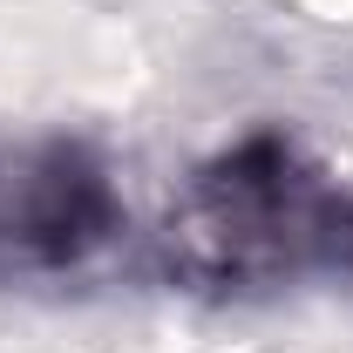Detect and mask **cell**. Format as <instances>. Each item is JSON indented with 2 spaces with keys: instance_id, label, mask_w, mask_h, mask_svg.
<instances>
[{
  "instance_id": "1",
  "label": "cell",
  "mask_w": 353,
  "mask_h": 353,
  "mask_svg": "<svg viewBox=\"0 0 353 353\" xmlns=\"http://www.w3.org/2000/svg\"><path fill=\"white\" fill-rule=\"evenodd\" d=\"M163 265L197 292H265L353 265V190L285 130H252L183 183Z\"/></svg>"
},
{
  "instance_id": "2",
  "label": "cell",
  "mask_w": 353,
  "mask_h": 353,
  "mask_svg": "<svg viewBox=\"0 0 353 353\" xmlns=\"http://www.w3.org/2000/svg\"><path fill=\"white\" fill-rule=\"evenodd\" d=\"M116 224V183L82 143H0V272L82 265Z\"/></svg>"
}]
</instances>
